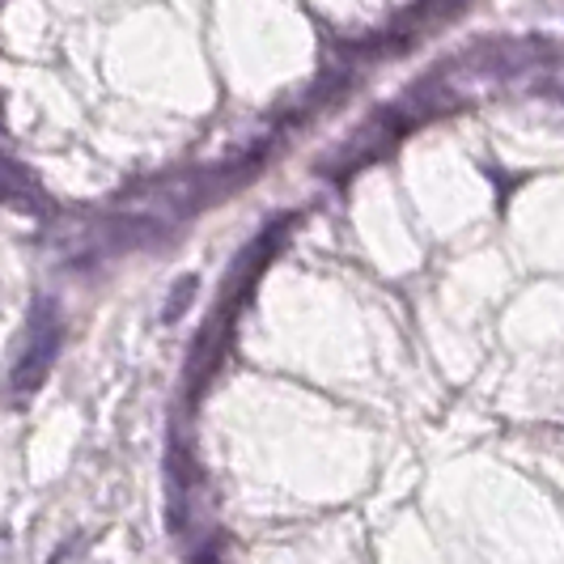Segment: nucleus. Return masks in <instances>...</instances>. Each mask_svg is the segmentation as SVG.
<instances>
[{
    "label": "nucleus",
    "instance_id": "obj_1",
    "mask_svg": "<svg viewBox=\"0 0 564 564\" xmlns=\"http://www.w3.org/2000/svg\"><path fill=\"white\" fill-rule=\"evenodd\" d=\"M59 344H64V318H59V306L52 297H43L34 314H30V344L26 352L18 357L13 366V395L26 399L43 387V378L52 373L59 357Z\"/></svg>",
    "mask_w": 564,
    "mask_h": 564
},
{
    "label": "nucleus",
    "instance_id": "obj_2",
    "mask_svg": "<svg viewBox=\"0 0 564 564\" xmlns=\"http://www.w3.org/2000/svg\"><path fill=\"white\" fill-rule=\"evenodd\" d=\"M192 297H196V276H183V281L174 284V297L166 302V311H162V318H166V323H174L178 314H183L187 306H192Z\"/></svg>",
    "mask_w": 564,
    "mask_h": 564
},
{
    "label": "nucleus",
    "instance_id": "obj_3",
    "mask_svg": "<svg viewBox=\"0 0 564 564\" xmlns=\"http://www.w3.org/2000/svg\"><path fill=\"white\" fill-rule=\"evenodd\" d=\"M82 552V539H73V543H59L56 547V556H52V564H64V561H73Z\"/></svg>",
    "mask_w": 564,
    "mask_h": 564
}]
</instances>
